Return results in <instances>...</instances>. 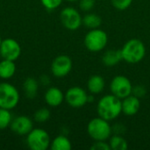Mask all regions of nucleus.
<instances>
[{
    "label": "nucleus",
    "instance_id": "nucleus-26",
    "mask_svg": "<svg viewBox=\"0 0 150 150\" xmlns=\"http://www.w3.org/2000/svg\"><path fill=\"white\" fill-rule=\"evenodd\" d=\"M91 150H111L109 143H106L105 141H96L95 143L91 147Z\"/></svg>",
    "mask_w": 150,
    "mask_h": 150
},
{
    "label": "nucleus",
    "instance_id": "nucleus-18",
    "mask_svg": "<svg viewBox=\"0 0 150 150\" xmlns=\"http://www.w3.org/2000/svg\"><path fill=\"white\" fill-rule=\"evenodd\" d=\"M38 83L37 81L33 77H28L25 80L23 83V89L25 91V94L29 98H33L36 97L38 92Z\"/></svg>",
    "mask_w": 150,
    "mask_h": 150
},
{
    "label": "nucleus",
    "instance_id": "nucleus-5",
    "mask_svg": "<svg viewBox=\"0 0 150 150\" xmlns=\"http://www.w3.org/2000/svg\"><path fill=\"white\" fill-rule=\"evenodd\" d=\"M108 42V37L105 32L101 29H91L84 37V45L91 52L103 50Z\"/></svg>",
    "mask_w": 150,
    "mask_h": 150
},
{
    "label": "nucleus",
    "instance_id": "nucleus-3",
    "mask_svg": "<svg viewBox=\"0 0 150 150\" xmlns=\"http://www.w3.org/2000/svg\"><path fill=\"white\" fill-rule=\"evenodd\" d=\"M87 132L91 139L96 141H106L111 137L112 127L108 123V120L98 117L92 119L88 126Z\"/></svg>",
    "mask_w": 150,
    "mask_h": 150
},
{
    "label": "nucleus",
    "instance_id": "nucleus-19",
    "mask_svg": "<svg viewBox=\"0 0 150 150\" xmlns=\"http://www.w3.org/2000/svg\"><path fill=\"white\" fill-rule=\"evenodd\" d=\"M50 147L52 150H70L71 142L66 136L59 135L53 140Z\"/></svg>",
    "mask_w": 150,
    "mask_h": 150
},
{
    "label": "nucleus",
    "instance_id": "nucleus-23",
    "mask_svg": "<svg viewBox=\"0 0 150 150\" xmlns=\"http://www.w3.org/2000/svg\"><path fill=\"white\" fill-rule=\"evenodd\" d=\"M50 118V111L45 107L39 109L34 113V120L39 123H44Z\"/></svg>",
    "mask_w": 150,
    "mask_h": 150
},
{
    "label": "nucleus",
    "instance_id": "nucleus-11",
    "mask_svg": "<svg viewBox=\"0 0 150 150\" xmlns=\"http://www.w3.org/2000/svg\"><path fill=\"white\" fill-rule=\"evenodd\" d=\"M72 69V61L68 55H59L55 57L51 64V71L56 77L66 76Z\"/></svg>",
    "mask_w": 150,
    "mask_h": 150
},
{
    "label": "nucleus",
    "instance_id": "nucleus-8",
    "mask_svg": "<svg viewBox=\"0 0 150 150\" xmlns=\"http://www.w3.org/2000/svg\"><path fill=\"white\" fill-rule=\"evenodd\" d=\"M60 18L64 27L71 31L78 29L83 24V18L80 13L73 7L64 8L61 11Z\"/></svg>",
    "mask_w": 150,
    "mask_h": 150
},
{
    "label": "nucleus",
    "instance_id": "nucleus-4",
    "mask_svg": "<svg viewBox=\"0 0 150 150\" xmlns=\"http://www.w3.org/2000/svg\"><path fill=\"white\" fill-rule=\"evenodd\" d=\"M19 93L12 84L0 83V108L11 110L18 104Z\"/></svg>",
    "mask_w": 150,
    "mask_h": 150
},
{
    "label": "nucleus",
    "instance_id": "nucleus-21",
    "mask_svg": "<svg viewBox=\"0 0 150 150\" xmlns=\"http://www.w3.org/2000/svg\"><path fill=\"white\" fill-rule=\"evenodd\" d=\"M109 145L112 150H127L128 148L127 141L119 134H115L111 137Z\"/></svg>",
    "mask_w": 150,
    "mask_h": 150
},
{
    "label": "nucleus",
    "instance_id": "nucleus-15",
    "mask_svg": "<svg viewBox=\"0 0 150 150\" xmlns=\"http://www.w3.org/2000/svg\"><path fill=\"white\" fill-rule=\"evenodd\" d=\"M122 54L121 50H115V49H110L106 51L102 57L103 63L107 67H113L117 65L120 61H122Z\"/></svg>",
    "mask_w": 150,
    "mask_h": 150
},
{
    "label": "nucleus",
    "instance_id": "nucleus-27",
    "mask_svg": "<svg viewBox=\"0 0 150 150\" xmlns=\"http://www.w3.org/2000/svg\"><path fill=\"white\" fill-rule=\"evenodd\" d=\"M95 5V0H80L79 7L83 11H91Z\"/></svg>",
    "mask_w": 150,
    "mask_h": 150
},
{
    "label": "nucleus",
    "instance_id": "nucleus-10",
    "mask_svg": "<svg viewBox=\"0 0 150 150\" xmlns=\"http://www.w3.org/2000/svg\"><path fill=\"white\" fill-rule=\"evenodd\" d=\"M21 54L20 45L13 39L8 38L2 40L0 45V54L3 59L16 61Z\"/></svg>",
    "mask_w": 150,
    "mask_h": 150
},
{
    "label": "nucleus",
    "instance_id": "nucleus-20",
    "mask_svg": "<svg viewBox=\"0 0 150 150\" xmlns=\"http://www.w3.org/2000/svg\"><path fill=\"white\" fill-rule=\"evenodd\" d=\"M101 18L96 13H89L83 18V24L90 29L98 28L101 25Z\"/></svg>",
    "mask_w": 150,
    "mask_h": 150
},
{
    "label": "nucleus",
    "instance_id": "nucleus-14",
    "mask_svg": "<svg viewBox=\"0 0 150 150\" xmlns=\"http://www.w3.org/2000/svg\"><path fill=\"white\" fill-rule=\"evenodd\" d=\"M64 98L65 96L63 95L62 91L56 87L49 88L45 93V101L49 106L52 107L60 105Z\"/></svg>",
    "mask_w": 150,
    "mask_h": 150
},
{
    "label": "nucleus",
    "instance_id": "nucleus-28",
    "mask_svg": "<svg viewBox=\"0 0 150 150\" xmlns=\"http://www.w3.org/2000/svg\"><path fill=\"white\" fill-rule=\"evenodd\" d=\"M146 89L144 86L142 85H137V86H134L133 87V91H132V93L137 97V98H142V97H144L146 95Z\"/></svg>",
    "mask_w": 150,
    "mask_h": 150
},
{
    "label": "nucleus",
    "instance_id": "nucleus-16",
    "mask_svg": "<svg viewBox=\"0 0 150 150\" xmlns=\"http://www.w3.org/2000/svg\"><path fill=\"white\" fill-rule=\"evenodd\" d=\"M105 80L102 76L94 75L91 76L87 83V87L91 94H98L105 89Z\"/></svg>",
    "mask_w": 150,
    "mask_h": 150
},
{
    "label": "nucleus",
    "instance_id": "nucleus-2",
    "mask_svg": "<svg viewBox=\"0 0 150 150\" xmlns=\"http://www.w3.org/2000/svg\"><path fill=\"white\" fill-rule=\"evenodd\" d=\"M120 50L123 60L128 63L140 62L146 54L145 45L142 40L137 39L129 40Z\"/></svg>",
    "mask_w": 150,
    "mask_h": 150
},
{
    "label": "nucleus",
    "instance_id": "nucleus-24",
    "mask_svg": "<svg viewBox=\"0 0 150 150\" xmlns=\"http://www.w3.org/2000/svg\"><path fill=\"white\" fill-rule=\"evenodd\" d=\"M111 1L113 7H115L119 11H124L127 9L133 2V0H111Z\"/></svg>",
    "mask_w": 150,
    "mask_h": 150
},
{
    "label": "nucleus",
    "instance_id": "nucleus-13",
    "mask_svg": "<svg viewBox=\"0 0 150 150\" xmlns=\"http://www.w3.org/2000/svg\"><path fill=\"white\" fill-rule=\"evenodd\" d=\"M121 105H122V112L127 116H133L136 114L141 107L139 98L132 94L123 98V101H121Z\"/></svg>",
    "mask_w": 150,
    "mask_h": 150
},
{
    "label": "nucleus",
    "instance_id": "nucleus-30",
    "mask_svg": "<svg viewBox=\"0 0 150 150\" xmlns=\"http://www.w3.org/2000/svg\"><path fill=\"white\" fill-rule=\"evenodd\" d=\"M1 42H2V39H1V35H0V45H1Z\"/></svg>",
    "mask_w": 150,
    "mask_h": 150
},
{
    "label": "nucleus",
    "instance_id": "nucleus-7",
    "mask_svg": "<svg viewBox=\"0 0 150 150\" xmlns=\"http://www.w3.org/2000/svg\"><path fill=\"white\" fill-rule=\"evenodd\" d=\"M110 89L112 95L120 99H123L132 94L133 85L127 76H117L112 80Z\"/></svg>",
    "mask_w": 150,
    "mask_h": 150
},
{
    "label": "nucleus",
    "instance_id": "nucleus-6",
    "mask_svg": "<svg viewBox=\"0 0 150 150\" xmlns=\"http://www.w3.org/2000/svg\"><path fill=\"white\" fill-rule=\"evenodd\" d=\"M26 144L32 150H47L51 144L49 134L41 128H33L27 134Z\"/></svg>",
    "mask_w": 150,
    "mask_h": 150
},
{
    "label": "nucleus",
    "instance_id": "nucleus-1",
    "mask_svg": "<svg viewBox=\"0 0 150 150\" xmlns=\"http://www.w3.org/2000/svg\"><path fill=\"white\" fill-rule=\"evenodd\" d=\"M97 111L99 117L108 121L112 120L122 112L121 100L112 94L106 95L98 101Z\"/></svg>",
    "mask_w": 150,
    "mask_h": 150
},
{
    "label": "nucleus",
    "instance_id": "nucleus-12",
    "mask_svg": "<svg viewBox=\"0 0 150 150\" xmlns=\"http://www.w3.org/2000/svg\"><path fill=\"white\" fill-rule=\"evenodd\" d=\"M11 129L18 135H27L33 128L32 120L26 116H18L11 120Z\"/></svg>",
    "mask_w": 150,
    "mask_h": 150
},
{
    "label": "nucleus",
    "instance_id": "nucleus-22",
    "mask_svg": "<svg viewBox=\"0 0 150 150\" xmlns=\"http://www.w3.org/2000/svg\"><path fill=\"white\" fill-rule=\"evenodd\" d=\"M12 120L10 110L0 108V130H4L11 125Z\"/></svg>",
    "mask_w": 150,
    "mask_h": 150
},
{
    "label": "nucleus",
    "instance_id": "nucleus-17",
    "mask_svg": "<svg viewBox=\"0 0 150 150\" xmlns=\"http://www.w3.org/2000/svg\"><path fill=\"white\" fill-rule=\"evenodd\" d=\"M16 71V65L14 61L4 59L0 62V77L3 79H9L12 77Z\"/></svg>",
    "mask_w": 150,
    "mask_h": 150
},
{
    "label": "nucleus",
    "instance_id": "nucleus-9",
    "mask_svg": "<svg viewBox=\"0 0 150 150\" xmlns=\"http://www.w3.org/2000/svg\"><path fill=\"white\" fill-rule=\"evenodd\" d=\"M66 102L73 108H80L88 103V95L86 91L78 87H71L65 94Z\"/></svg>",
    "mask_w": 150,
    "mask_h": 150
},
{
    "label": "nucleus",
    "instance_id": "nucleus-25",
    "mask_svg": "<svg viewBox=\"0 0 150 150\" xmlns=\"http://www.w3.org/2000/svg\"><path fill=\"white\" fill-rule=\"evenodd\" d=\"M42 5L47 10H54L61 5L62 0H40Z\"/></svg>",
    "mask_w": 150,
    "mask_h": 150
},
{
    "label": "nucleus",
    "instance_id": "nucleus-29",
    "mask_svg": "<svg viewBox=\"0 0 150 150\" xmlns=\"http://www.w3.org/2000/svg\"><path fill=\"white\" fill-rule=\"evenodd\" d=\"M67 1H69V2H73V1H76V0H67Z\"/></svg>",
    "mask_w": 150,
    "mask_h": 150
}]
</instances>
